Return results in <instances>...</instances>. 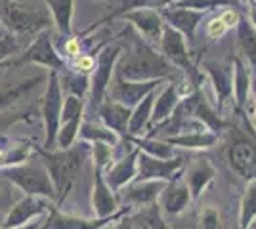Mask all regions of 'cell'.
I'll return each instance as SVG.
<instances>
[{
	"mask_svg": "<svg viewBox=\"0 0 256 229\" xmlns=\"http://www.w3.org/2000/svg\"><path fill=\"white\" fill-rule=\"evenodd\" d=\"M176 67L144 38H132V50L120 54L115 63V76L124 80H164L174 76Z\"/></svg>",
	"mask_w": 256,
	"mask_h": 229,
	"instance_id": "obj_1",
	"label": "cell"
},
{
	"mask_svg": "<svg viewBox=\"0 0 256 229\" xmlns=\"http://www.w3.org/2000/svg\"><path fill=\"white\" fill-rule=\"evenodd\" d=\"M88 145L90 143L80 142L73 143L67 149H58V151H38L40 153V161L44 163L48 176L52 180L54 193H56V203L62 205L65 195L69 193V189L76 180L78 172L84 168L86 157H88Z\"/></svg>",
	"mask_w": 256,
	"mask_h": 229,
	"instance_id": "obj_2",
	"label": "cell"
},
{
	"mask_svg": "<svg viewBox=\"0 0 256 229\" xmlns=\"http://www.w3.org/2000/svg\"><path fill=\"white\" fill-rule=\"evenodd\" d=\"M0 23L22 38L46 31L52 25V17L46 8H32L18 0H0Z\"/></svg>",
	"mask_w": 256,
	"mask_h": 229,
	"instance_id": "obj_3",
	"label": "cell"
},
{
	"mask_svg": "<svg viewBox=\"0 0 256 229\" xmlns=\"http://www.w3.org/2000/svg\"><path fill=\"white\" fill-rule=\"evenodd\" d=\"M0 178L8 182L18 189H22L25 195L46 197L50 201H56L52 180L48 176V170L42 161H31L27 159L25 163L12 164V166H2L0 168Z\"/></svg>",
	"mask_w": 256,
	"mask_h": 229,
	"instance_id": "obj_4",
	"label": "cell"
},
{
	"mask_svg": "<svg viewBox=\"0 0 256 229\" xmlns=\"http://www.w3.org/2000/svg\"><path fill=\"white\" fill-rule=\"evenodd\" d=\"M25 65H42L48 71H58V73H62L64 69H67V61L64 59V55L56 50L52 34H50L48 29L34 34L31 44L25 50H22L18 54V57L4 61V67H25Z\"/></svg>",
	"mask_w": 256,
	"mask_h": 229,
	"instance_id": "obj_5",
	"label": "cell"
},
{
	"mask_svg": "<svg viewBox=\"0 0 256 229\" xmlns=\"http://www.w3.org/2000/svg\"><path fill=\"white\" fill-rule=\"evenodd\" d=\"M62 105H64V90L60 86L58 71H48L46 88L40 101V113L44 120V151H52L56 147V136L62 120Z\"/></svg>",
	"mask_w": 256,
	"mask_h": 229,
	"instance_id": "obj_6",
	"label": "cell"
},
{
	"mask_svg": "<svg viewBox=\"0 0 256 229\" xmlns=\"http://www.w3.org/2000/svg\"><path fill=\"white\" fill-rule=\"evenodd\" d=\"M122 54V46L117 42H109L107 46L100 48V54L96 59V67L90 73V109L98 111V107L106 101L107 88L111 84V78L115 75V63H117L118 55Z\"/></svg>",
	"mask_w": 256,
	"mask_h": 229,
	"instance_id": "obj_7",
	"label": "cell"
},
{
	"mask_svg": "<svg viewBox=\"0 0 256 229\" xmlns=\"http://www.w3.org/2000/svg\"><path fill=\"white\" fill-rule=\"evenodd\" d=\"M159 48L160 54L164 55L176 69H182L188 76L195 75V67L192 63V55H190L188 44H186V36L180 31H176L174 27L164 23L159 40Z\"/></svg>",
	"mask_w": 256,
	"mask_h": 229,
	"instance_id": "obj_8",
	"label": "cell"
},
{
	"mask_svg": "<svg viewBox=\"0 0 256 229\" xmlns=\"http://www.w3.org/2000/svg\"><path fill=\"white\" fill-rule=\"evenodd\" d=\"M160 82L162 80H142V82L140 80H124V78H118V76L113 75L111 84L107 88V94H109V99L118 101V103L132 109L150 92L157 90Z\"/></svg>",
	"mask_w": 256,
	"mask_h": 229,
	"instance_id": "obj_9",
	"label": "cell"
},
{
	"mask_svg": "<svg viewBox=\"0 0 256 229\" xmlns=\"http://www.w3.org/2000/svg\"><path fill=\"white\" fill-rule=\"evenodd\" d=\"M50 208H52L50 199L36 195H25L10 208L8 216L2 222V228H20V226H25V224H29L32 220L46 216L50 212Z\"/></svg>",
	"mask_w": 256,
	"mask_h": 229,
	"instance_id": "obj_10",
	"label": "cell"
},
{
	"mask_svg": "<svg viewBox=\"0 0 256 229\" xmlns=\"http://www.w3.org/2000/svg\"><path fill=\"white\" fill-rule=\"evenodd\" d=\"M120 17L130 23L144 36V40L148 44H157L159 46L162 27H164V21L160 17L159 10H155L151 6H142V8L124 11Z\"/></svg>",
	"mask_w": 256,
	"mask_h": 229,
	"instance_id": "obj_11",
	"label": "cell"
},
{
	"mask_svg": "<svg viewBox=\"0 0 256 229\" xmlns=\"http://www.w3.org/2000/svg\"><path fill=\"white\" fill-rule=\"evenodd\" d=\"M184 168V159H157L151 157L148 153H138V180H164L172 182L176 180V176Z\"/></svg>",
	"mask_w": 256,
	"mask_h": 229,
	"instance_id": "obj_12",
	"label": "cell"
},
{
	"mask_svg": "<svg viewBox=\"0 0 256 229\" xmlns=\"http://www.w3.org/2000/svg\"><path fill=\"white\" fill-rule=\"evenodd\" d=\"M162 21L166 25L174 27L176 31H180L190 42L195 38V31L199 27V23L203 21L206 11L192 10V8H180V6H164L159 10Z\"/></svg>",
	"mask_w": 256,
	"mask_h": 229,
	"instance_id": "obj_13",
	"label": "cell"
},
{
	"mask_svg": "<svg viewBox=\"0 0 256 229\" xmlns=\"http://www.w3.org/2000/svg\"><path fill=\"white\" fill-rule=\"evenodd\" d=\"M138 153L140 149L134 145L132 151L128 153V155H124L120 161H113L106 170H102L106 184L113 191L122 189L126 184H130L136 178V174H138Z\"/></svg>",
	"mask_w": 256,
	"mask_h": 229,
	"instance_id": "obj_14",
	"label": "cell"
},
{
	"mask_svg": "<svg viewBox=\"0 0 256 229\" xmlns=\"http://www.w3.org/2000/svg\"><path fill=\"white\" fill-rule=\"evenodd\" d=\"M230 166L243 180H256V143L245 138L235 140L230 147Z\"/></svg>",
	"mask_w": 256,
	"mask_h": 229,
	"instance_id": "obj_15",
	"label": "cell"
},
{
	"mask_svg": "<svg viewBox=\"0 0 256 229\" xmlns=\"http://www.w3.org/2000/svg\"><path fill=\"white\" fill-rule=\"evenodd\" d=\"M92 208L96 218H111L117 214L115 191L106 184L104 172L94 168V189H92Z\"/></svg>",
	"mask_w": 256,
	"mask_h": 229,
	"instance_id": "obj_16",
	"label": "cell"
},
{
	"mask_svg": "<svg viewBox=\"0 0 256 229\" xmlns=\"http://www.w3.org/2000/svg\"><path fill=\"white\" fill-rule=\"evenodd\" d=\"M111 218H76V216L62 214L58 208L52 207L50 212L46 214V220L42 222V228L40 229H104L111 222Z\"/></svg>",
	"mask_w": 256,
	"mask_h": 229,
	"instance_id": "obj_17",
	"label": "cell"
},
{
	"mask_svg": "<svg viewBox=\"0 0 256 229\" xmlns=\"http://www.w3.org/2000/svg\"><path fill=\"white\" fill-rule=\"evenodd\" d=\"M130 113H132L130 107L118 103V101H113V99H107V101H104L98 107V115H100L102 124H106L107 128H111L120 138H128V119H130Z\"/></svg>",
	"mask_w": 256,
	"mask_h": 229,
	"instance_id": "obj_18",
	"label": "cell"
},
{
	"mask_svg": "<svg viewBox=\"0 0 256 229\" xmlns=\"http://www.w3.org/2000/svg\"><path fill=\"white\" fill-rule=\"evenodd\" d=\"M204 71L210 78L216 92V98L220 99V105L226 103L234 96V67L230 63H218V61H206Z\"/></svg>",
	"mask_w": 256,
	"mask_h": 229,
	"instance_id": "obj_19",
	"label": "cell"
},
{
	"mask_svg": "<svg viewBox=\"0 0 256 229\" xmlns=\"http://www.w3.org/2000/svg\"><path fill=\"white\" fill-rule=\"evenodd\" d=\"M168 182L164 180H138L130 187L124 189V201L128 205H136V207H146L157 201V197L162 193V189L166 187Z\"/></svg>",
	"mask_w": 256,
	"mask_h": 229,
	"instance_id": "obj_20",
	"label": "cell"
},
{
	"mask_svg": "<svg viewBox=\"0 0 256 229\" xmlns=\"http://www.w3.org/2000/svg\"><path fill=\"white\" fill-rule=\"evenodd\" d=\"M160 210L170 214V216H176L180 214L182 210L190 207L192 203V193H190V187L186 186V182H168L166 187L162 189L160 193Z\"/></svg>",
	"mask_w": 256,
	"mask_h": 229,
	"instance_id": "obj_21",
	"label": "cell"
},
{
	"mask_svg": "<svg viewBox=\"0 0 256 229\" xmlns=\"http://www.w3.org/2000/svg\"><path fill=\"white\" fill-rule=\"evenodd\" d=\"M46 76L48 75H36V76H29L25 80H18L10 86L2 88L0 90V111H6L18 105L20 101L27 98L32 90H36L38 84L46 82Z\"/></svg>",
	"mask_w": 256,
	"mask_h": 229,
	"instance_id": "obj_22",
	"label": "cell"
},
{
	"mask_svg": "<svg viewBox=\"0 0 256 229\" xmlns=\"http://www.w3.org/2000/svg\"><path fill=\"white\" fill-rule=\"evenodd\" d=\"M46 10L52 17V23L60 36L73 34V15H75V0H44Z\"/></svg>",
	"mask_w": 256,
	"mask_h": 229,
	"instance_id": "obj_23",
	"label": "cell"
},
{
	"mask_svg": "<svg viewBox=\"0 0 256 229\" xmlns=\"http://www.w3.org/2000/svg\"><path fill=\"white\" fill-rule=\"evenodd\" d=\"M180 92H178V84H166L160 90L159 96H155L153 101V109H151V122L153 124H162L172 117V113L176 111L178 103H180Z\"/></svg>",
	"mask_w": 256,
	"mask_h": 229,
	"instance_id": "obj_24",
	"label": "cell"
},
{
	"mask_svg": "<svg viewBox=\"0 0 256 229\" xmlns=\"http://www.w3.org/2000/svg\"><path fill=\"white\" fill-rule=\"evenodd\" d=\"M214 176H216V170H214V166L206 159H197L190 166V170L186 174V186L190 187L192 199H199V197L203 195L204 189L214 180Z\"/></svg>",
	"mask_w": 256,
	"mask_h": 229,
	"instance_id": "obj_25",
	"label": "cell"
},
{
	"mask_svg": "<svg viewBox=\"0 0 256 229\" xmlns=\"http://www.w3.org/2000/svg\"><path fill=\"white\" fill-rule=\"evenodd\" d=\"M237 27V46L246 67L256 75V29L250 25L248 17H239Z\"/></svg>",
	"mask_w": 256,
	"mask_h": 229,
	"instance_id": "obj_26",
	"label": "cell"
},
{
	"mask_svg": "<svg viewBox=\"0 0 256 229\" xmlns=\"http://www.w3.org/2000/svg\"><path fill=\"white\" fill-rule=\"evenodd\" d=\"M232 67H234V96L235 103L239 109H243L248 99L252 96V78H250V71L245 65V61L235 55L232 59Z\"/></svg>",
	"mask_w": 256,
	"mask_h": 229,
	"instance_id": "obj_27",
	"label": "cell"
},
{
	"mask_svg": "<svg viewBox=\"0 0 256 229\" xmlns=\"http://www.w3.org/2000/svg\"><path fill=\"white\" fill-rule=\"evenodd\" d=\"M155 96H157V92L153 90V92H150L140 103H136V105L132 107L130 119H128V138L140 136L142 132L148 128V124H150V120H151V109H153Z\"/></svg>",
	"mask_w": 256,
	"mask_h": 229,
	"instance_id": "obj_28",
	"label": "cell"
},
{
	"mask_svg": "<svg viewBox=\"0 0 256 229\" xmlns=\"http://www.w3.org/2000/svg\"><path fill=\"white\" fill-rule=\"evenodd\" d=\"M164 142L176 145V147H186V149H208L218 142V134L210 130L203 132H186V134H176V136H166Z\"/></svg>",
	"mask_w": 256,
	"mask_h": 229,
	"instance_id": "obj_29",
	"label": "cell"
},
{
	"mask_svg": "<svg viewBox=\"0 0 256 229\" xmlns=\"http://www.w3.org/2000/svg\"><path fill=\"white\" fill-rule=\"evenodd\" d=\"M78 138L86 143H107L111 147H117L118 142H120V136L118 134H115L111 128H107L106 124L92 122V120H86V122L80 124Z\"/></svg>",
	"mask_w": 256,
	"mask_h": 229,
	"instance_id": "obj_30",
	"label": "cell"
},
{
	"mask_svg": "<svg viewBox=\"0 0 256 229\" xmlns=\"http://www.w3.org/2000/svg\"><path fill=\"white\" fill-rule=\"evenodd\" d=\"M58 76H60V86L65 94L84 99V96L90 90V76L73 71V69H64L62 73H58Z\"/></svg>",
	"mask_w": 256,
	"mask_h": 229,
	"instance_id": "obj_31",
	"label": "cell"
},
{
	"mask_svg": "<svg viewBox=\"0 0 256 229\" xmlns=\"http://www.w3.org/2000/svg\"><path fill=\"white\" fill-rule=\"evenodd\" d=\"M130 142L138 147L140 151L148 153L151 157H157V159H172L174 157V145L166 142H159V140H138L136 136L134 138H126Z\"/></svg>",
	"mask_w": 256,
	"mask_h": 229,
	"instance_id": "obj_32",
	"label": "cell"
},
{
	"mask_svg": "<svg viewBox=\"0 0 256 229\" xmlns=\"http://www.w3.org/2000/svg\"><path fill=\"white\" fill-rule=\"evenodd\" d=\"M256 218V180H252L246 187L245 195L241 199V214H239V224L241 229H248V226Z\"/></svg>",
	"mask_w": 256,
	"mask_h": 229,
	"instance_id": "obj_33",
	"label": "cell"
},
{
	"mask_svg": "<svg viewBox=\"0 0 256 229\" xmlns=\"http://www.w3.org/2000/svg\"><path fill=\"white\" fill-rule=\"evenodd\" d=\"M132 222H136V226L144 229H168L160 218V207H157L155 203L142 207V212L136 218H132Z\"/></svg>",
	"mask_w": 256,
	"mask_h": 229,
	"instance_id": "obj_34",
	"label": "cell"
},
{
	"mask_svg": "<svg viewBox=\"0 0 256 229\" xmlns=\"http://www.w3.org/2000/svg\"><path fill=\"white\" fill-rule=\"evenodd\" d=\"M20 52H22V40H20V36L8 33L0 38V63H4L6 59L18 55Z\"/></svg>",
	"mask_w": 256,
	"mask_h": 229,
	"instance_id": "obj_35",
	"label": "cell"
},
{
	"mask_svg": "<svg viewBox=\"0 0 256 229\" xmlns=\"http://www.w3.org/2000/svg\"><path fill=\"white\" fill-rule=\"evenodd\" d=\"M92 145V157H94V166L100 170H106L109 164L113 163V149L107 143H90Z\"/></svg>",
	"mask_w": 256,
	"mask_h": 229,
	"instance_id": "obj_36",
	"label": "cell"
},
{
	"mask_svg": "<svg viewBox=\"0 0 256 229\" xmlns=\"http://www.w3.org/2000/svg\"><path fill=\"white\" fill-rule=\"evenodd\" d=\"M197 229H222V220H220L218 210L212 207H204L199 214Z\"/></svg>",
	"mask_w": 256,
	"mask_h": 229,
	"instance_id": "obj_37",
	"label": "cell"
},
{
	"mask_svg": "<svg viewBox=\"0 0 256 229\" xmlns=\"http://www.w3.org/2000/svg\"><path fill=\"white\" fill-rule=\"evenodd\" d=\"M31 155V147L29 145H14L10 153L4 155V166H12V164L25 163Z\"/></svg>",
	"mask_w": 256,
	"mask_h": 229,
	"instance_id": "obj_38",
	"label": "cell"
},
{
	"mask_svg": "<svg viewBox=\"0 0 256 229\" xmlns=\"http://www.w3.org/2000/svg\"><path fill=\"white\" fill-rule=\"evenodd\" d=\"M73 71H78V73H84V75L90 76V73L94 71L96 67V55L92 54H78L76 57H73Z\"/></svg>",
	"mask_w": 256,
	"mask_h": 229,
	"instance_id": "obj_39",
	"label": "cell"
},
{
	"mask_svg": "<svg viewBox=\"0 0 256 229\" xmlns=\"http://www.w3.org/2000/svg\"><path fill=\"white\" fill-rule=\"evenodd\" d=\"M228 31H230V29H228V25L222 21L220 15L212 17V19L208 21V25H206V34H208L210 38H220V36H224Z\"/></svg>",
	"mask_w": 256,
	"mask_h": 229,
	"instance_id": "obj_40",
	"label": "cell"
},
{
	"mask_svg": "<svg viewBox=\"0 0 256 229\" xmlns=\"http://www.w3.org/2000/svg\"><path fill=\"white\" fill-rule=\"evenodd\" d=\"M78 54H82L80 52V38H75V36H67V40L64 44V55L67 57H76Z\"/></svg>",
	"mask_w": 256,
	"mask_h": 229,
	"instance_id": "obj_41",
	"label": "cell"
},
{
	"mask_svg": "<svg viewBox=\"0 0 256 229\" xmlns=\"http://www.w3.org/2000/svg\"><path fill=\"white\" fill-rule=\"evenodd\" d=\"M220 17H222V21L228 25V29H232V27H235L237 23H239V13L234 10V8H228V10H224V11H220Z\"/></svg>",
	"mask_w": 256,
	"mask_h": 229,
	"instance_id": "obj_42",
	"label": "cell"
},
{
	"mask_svg": "<svg viewBox=\"0 0 256 229\" xmlns=\"http://www.w3.org/2000/svg\"><path fill=\"white\" fill-rule=\"evenodd\" d=\"M134 228V222H132V218H122V220H118L117 224H113L111 228H107L106 229H132Z\"/></svg>",
	"mask_w": 256,
	"mask_h": 229,
	"instance_id": "obj_43",
	"label": "cell"
},
{
	"mask_svg": "<svg viewBox=\"0 0 256 229\" xmlns=\"http://www.w3.org/2000/svg\"><path fill=\"white\" fill-rule=\"evenodd\" d=\"M42 222H44V216L42 218L32 220V222L25 224V226H20V228H0V229H40L42 228Z\"/></svg>",
	"mask_w": 256,
	"mask_h": 229,
	"instance_id": "obj_44",
	"label": "cell"
},
{
	"mask_svg": "<svg viewBox=\"0 0 256 229\" xmlns=\"http://www.w3.org/2000/svg\"><path fill=\"white\" fill-rule=\"evenodd\" d=\"M248 21L256 29V0H248Z\"/></svg>",
	"mask_w": 256,
	"mask_h": 229,
	"instance_id": "obj_45",
	"label": "cell"
},
{
	"mask_svg": "<svg viewBox=\"0 0 256 229\" xmlns=\"http://www.w3.org/2000/svg\"><path fill=\"white\" fill-rule=\"evenodd\" d=\"M252 103H254V117H256V84H252Z\"/></svg>",
	"mask_w": 256,
	"mask_h": 229,
	"instance_id": "obj_46",
	"label": "cell"
},
{
	"mask_svg": "<svg viewBox=\"0 0 256 229\" xmlns=\"http://www.w3.org/2000/svg\"><path fill=\"white\" fill-rule=\"evenodd\" d=\"M2 184H4V180L0 178V193H2Z\"/></svg>",
	"mask_w": 256,
	"mask_h": 229,
	"instance_id": "obj_47",
	"label": "cell"
},
{
	"mask_svg": "<svg viewBox=\"0 0 256 229\" xmlns=\"http://www.w3.org/2000/svg\"><path fill=\"white\" fill-rule=\"evenodd\" d=\"M132 229H144V228H140V226H134V228H132Z\"/></svg>",
	"mask_w": 256,
	"mask_h": 229,
	"instance_id": "obj_48",
	"label": "cell"
},
{
	"mask_svg": "<svg viewBox=\"0 0 256 229\" xmlns=\"http://www.w3.org/2000/svg\"><path fill=\"white\" fill-rule=\"evenodd\" d=\"M0 25H2V23H0Z\"/></svg>",
	"mask_w": 256,
	"mask_h": 229,
	"instance_id": "obj_49",
	"label": "cell"
}]
</instances>
